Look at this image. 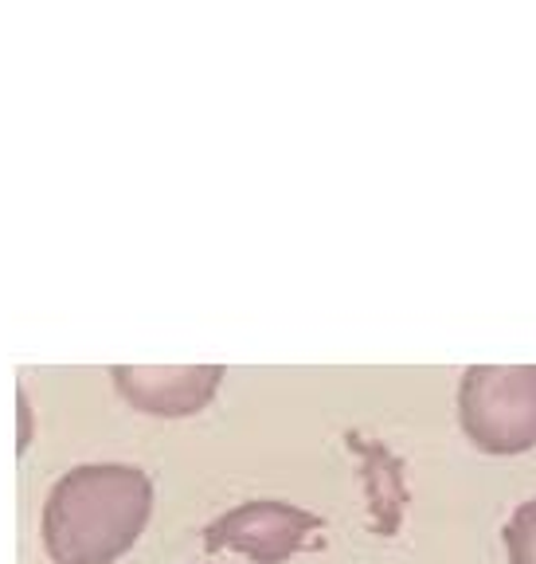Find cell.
Returning <instances> with one entry per match:
<instances>
[{"label": "cell", "instance_id": "1", "mask_svg": "<svg viewBox=\"0 0 536 564\" xmlns=\"http://www.w3.org/2000/svg\"><path fill=\"white\" fill-rule=\"evenodd\" d=\"M153 518V482L141 467H75L52 486L40 518L52 564H118Z\"/></svg>", "mask_w": 536, "mask_h": 564}, {"label": "cell", "instance_id": "2", "mask_svg": "<svg viewBox=\"0 0 536 564\" xmlns=\"http://www.w3.org/2000/svg\"><path fill=\"white\" fill-rule=\"evenodd\" d=\"M458 420L485 455L536 447V365H470L458 384Z\"/></svg>", "mask_w": 536, "mask_h": 564}, {"label": "cell", "instance_id": "3", "mask_svg": "<svg viewBox=\"0 0 536 564\" xmlns=\"http://www.w3.org/2000/svg\"><path fill=\"white\" fill-rule=\"evenodd\" d=\"M321 529H326V521L302 510V506L259 498V502H243L211 521L204 529V545L211 553L231 549V553L251 556L255 564H282L291 561L298 549H306V541Z\"/></svg>", "mask_w": 536, "mask_h": 564}, {"label": "cell", "instance_id": "4", "mask_svg": "<svg viewBox=\"0 0 536 564\" xmlns=\"http://www.w3.org/2000/svg\"><path fill=\"white\" fill-rule=\"evenodd\" d=\"M223 380L220 365L188 369H114V384L138 412L150 415H196L208 408Z\"/></svg>", "mask_w": 536, "mask_h": 564}, {"label": "cell", "instance_id": "5", "mask_svg": "<svg viewBox=\"0 0 536 564\" xmlns=\"http://www.w3.org/2000/svg\"><path fill=\"white\" fill-rule=\"evenodd\" d=\"M349 443L364 455V486H369L372 529H376L380 538H396V529L407 510L404 463L392 451L376 447V443H361V440H349Z\"/></svg>", "mask_w": 536, "mask_h": 564}, {"label": "cell", "instance_id": "6", "mask_svg": "<svg viewBox=\"0 0 536 564\" xmlns=\"http://www.w3.org/2000/svg\"><path fill=\"white\" fill-rule=\"evenodd\" d=\"M505 553H510V564H536V498L513 510L505 525Z\"/></svg>", "mask_w": 536, "mask_h": 564}]
</instances>
